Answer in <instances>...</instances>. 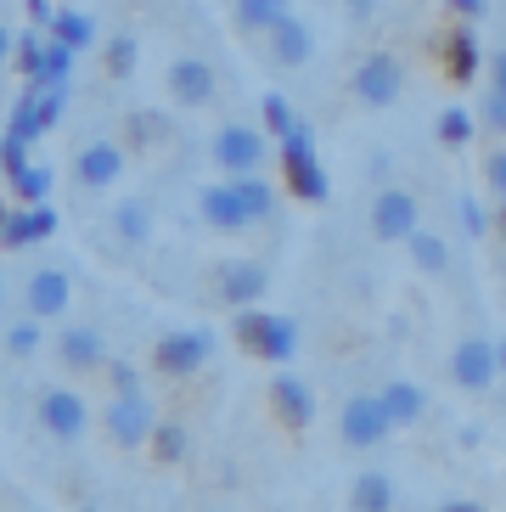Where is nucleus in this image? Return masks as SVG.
<instances>
[{
  "instance_id": "nucleus-47",
  "label": "nucleus",
  "mask_w": 506,
  "mask_h": 512,
  "mask_svg": "<svg viewBox=\"0 0 506 512\" xmlns=\"http://www.w3.org/2000/svg\"><path fill=\"white\" fill-rule=\"evenodd\" d=\"M12 51H17V34L6 29V23H0V68H6V62H12Z\"/></svg>"
},
{
  "instance_id": "nucleus-25",
  "label": "nucleus",
  "mask_w": 506,
  "mask_h": 512,
  "mask_svg": "<svg viewBox=\"0 0 506 512\" xmlns=\"http://www.w3.org/2000/svg\"><path fill=\"white\" fill-rule=\"evenodd\" d=\"M405 248H411V259H417L422 276H450V242L439 237V231L417 226L411 237H405Z\"/></svg>"
},
{
  "instance_id": "nucleus-37",
  "label": "nucleus",
  "mask_w": 506,
  "mask_h": 512,
  "mask_svg": "<svg viewBox=\"0 0 506 512\" xmlns=\"http://www.w3.org/2000/svg\"><path fill=\"white\" fill-rule=\"evenodd\" d=\"M293 124H298V113L287 107V96L270 91V96H265V130H270V136H287Z\"/></svg>"
},
{
  "instance_id": "nucleus-22",
  "label": "nucleus",
  "mask_w": 506,
  "mask_h": 512,
  "mask_svg": "<svg viewBox=\"0 0 506 512\" xmlns=\"http://www.w3.org/2000/svg\"><path fill=\"white\" fill-rule=\"evenodd\" d=\"M107 226H113V237H119L124 248H141V242H152V203L147 197H124Z\"/></svg>"
},
{
  "instance_id": "nucleus-7",
  "label": "nucleus",
  "mask_w": 506,
  "mask_h": 512,
  "mask_svg": "<svg viewBox=\"0 0 506 512\" xmlns=\"http://www.w3.org/2000/svg\"><path fill=\"white\" fill-rule=\"evenodd\" d=\"M388 434H394V422H388V411H383V400H377V394H355V400H343L338 439L349 445V451H377Z\"/></svg>"
},
{
  "instance_id": "nucleus-45",
  "label": "nucleus",
  "mask_w": 506,
  "mask_h": 512,
  "mask_svg": "<svg viewBox=\"0 0 506 512\" xmlns=\"http://www.w3.org/2000/svg\"><path fill=\"white\" fill-rule=\"evenodd\" d=\"M433 512H484V501H473V496H450V501H439Z\"/></svg>"
},
{
  "instance_id": "nucleus-46",
  "label": "nucleus",
  "mask_w": 506,
  "mask_h": 512,
  "mask_svg": "<svg viewBox=\"0 0 506 512\" xmlns=\"http://www.w3.org/2000/svg\"><path fill=\"white\" fill-rule=\"evenodd\" d=\"M113 389H141V372L135 366H113Z\"/></svg>"
},
{
  "instance_id": "nucleus-49",
  "label": "nucleus",
  "mask_w": 506,
  "mask_h": 512,
  "mask_svg": "<svg viewBox=\"0 0 506 512\" xmlns=\"http://www.w3.org/2000/svg\"><path fill=\"white\" fill-rule=\"evenodd\" d=\"M490 231L506 242V203H495V214H490Z\"/></svg>"
},
{
  "instance_id": "nucleus-24",
  "label": "nucleus",
  "mask_w": 506,
  "mask_h": 512,
  "mask_svg": "<svg viewBox=\"0 0 506 512\" xmlns=\"http://www.w3.org/2000/svg\"><path fill=\"white\" fill-rule=\"evenodd\" d=\"M349 512H394V479L366 467L355 484H349Z\"/></svg>"
},
{
  "instance_id": "nucleus-5",
  "label": "nucleus",
  "mask_w": 506,
  "mask_h": 512,
  "mask_svg": "<svg viewBox=\"0 0 506 512\" xmlns=\"http://www.w3.org/2000/svg\"><path fill=\"white\" fill-rule=\"evenodd\" d=\"M349 91H355L360 107L400 102V91H405V62H400V51H388V46L366 51V57H360V68H355V79H349Z\"/></svg>"
},
{
  "instance_id": "nucleus-15",
  "label": "nucleus",
  "mask_w": 506,
  "mask_h": 512,
  "mask_svg": "<svg viewBox=\"0 0 506 512\" xmlns=\"http://www.w3.org/2000/svg\"><path fill=\"white\" fill-rule=\"evenodd\" d=\"M164 91L175 96L180 107H209L214 91H220V79H214V68L203 57H175L164 74Z\"/></svg>"
},
{
  "instance_id": "nucleus-36",
  "label": "nucleus",
  "mask_w": 506,
  "mask_h": 512,
  "mask_svg": "<svg viewBox=\"0 0 506 512\" xmlns=\"http://www.w3.org/2000/svg\"><path fill=\"white\" fill-rule=\"evenodd\" d=\"M478 124L490 136H506V91H484L478 96Z\"/></svg>"
},
{
  "instance_id": "nucleus-12",
  "label": "nucleus",
  "mask_w": 506,
  "mask_h": 512,
  "mask_svg": "<svg viewBox=\"0 0 506 512\" xmlns=\"http://www.w3.org/2000/svg\"><path fill=\"white\" fill-rule=\"evenodd\" d=\"M23 304H29L34 321H62L68 316V304H74V276L62 271V265H40L23 287Z\"/></svg>"
},
{
  "instance_id": "nucleus-38",
  "label": "nucleus",
  "mask_w": 506,
  "mask_h": 512,
  "mask_svg": "<svg viewBox=\"0 0 506 512\" xmlns=\"http://www.w3.org/2000/svg\"><path fill=\"white\" fill-rule=\"evenodd\" d=\"M484 186H490L495 203H506V147H495L490 158H484Z\"/></svg>"
},
{
  "instance_id": "nucleus-44",
  "label": "nucleus",
  "mask_w": 506,
  "mask_h": 512,
  "mask_svg": "<svg viewBox=\"0 0 506 512\" xmlns=\"http://www.w3.org/2000/svg\"><path fill=\"white\" fill-rule=\"evenodd\" d=\"M484 68H490V91H506V46L490 51V62H484Z\"/></svg>"
},
{
  "instance_id": "nucleus-48",
  "label": "nucleus",
  "mask_w": 506,
  "mask_h": 512,
  "mask_svg": "<svg viewBox=\"0 0 506 512\" xmlns=\"http://www.w3.org/2000/svg\"><path fill=\"white\" fill-rule=\"evenodd\" d=\"M29 17H34V23H45V29H51V0H29Z\"/></svg>"
},
{
  "instance_id": "nucleus-52",
  "label": "nucleus",
  "mask_w": 506,
  "mask_h": 512,
  "mask_svg": "<svg viewBox=\"0 0 506 512\" xmlns=\"http://www.w3.org/2000/svg\"><path fill=\"white\" fill-rule=\"evenodd\" d=\"M0 299H6V282H0Z\"/></svg>"
},
{
  "instance_id": "nucleus-27",
  "label": "nucleus",
  "mask_w": 506,
  "mask_h": 512,
  "mask_svg": "<svg viewBox=\"0 0 506 512\" xmlns=\"http://www.w3.org/2000/svg\"><path fill=\"white\" fill-rule=\"evenodd\" d=\"M6 136L29 141V147L45 136V124H40V85H29V91H17V107H12V119H6Z\"/></svg>"
},
{
  "instance_id": "nucleus-42",
  "label": "nucleus",
  "mask_w": 506,
  "mask_h": 512,
  "mask_svg": "<svg viewBox=\"0 0 506 512\" xmlns=\"http://www.w3.org/2000/svg\"><path fill=\"white\" fill-rule=\"evenodd\" d=\"M450 6V17H456V23H473V17H484V6H490V0H445Z\"/></svg>"
},
{
  "instance_id": "nucleus-33",
  "label": "nucleus",
  "mask_w": 506,
  "mask_h": 512,
  "mask_svg": "<svg viewBox=\"0 0 506 512\" xmlns=\"http://www.w3.org/2000/svg\"><path fill=\"white\" fill-rule=\"evenodd\" d=\"M102 62H107V74H113V79H130V74H135V62H141V46H135V34H119V40H107Z\"/></svg>"
},
{
  "instance_id": "nucleus-17",
  "label": "nucleus",
  "mask_w": 506,
  "mask_h": 512,
  "mask_svg": "<svg viewBox=\"0 0 506 512\" xmlns=\"http://www.w3.org/2000/svg\"><path fill=\"white\" fill-rule=\"evenodd\" d=\"M57 361L68 366V372H96V366L107 361L102 332L90 327V321H68V327L57 332Z\"/></svg>"
},
{
  "instance_id": "nucleus-16",
  "label": "nucleus",
  "mask_w": 506,
  "mask_h": 512,
  "mask_svg": "<svg viewBox=\"0 0 506 512\" xmlns=\"http://www.w3.org/2000/svg\"><path fill=\"white\" fill-rule=\"evenodd\" d=\"M74 181L85 186V192H107V186H119L124 181V147H119V141H90V147H79Z\"/></svg>"
},
{
  "instance_id": "nucleus-28",
  "label": "nucleus",
  "mask_w": 506,
  "mask_h": 512,
  "mask_svg": "<svg viewBox=\"0 0 506 512\" xmlns=\"http://www.w3.org/2000/svg\"><path fill=\"white\" fill-rule=\"evenodd\" d=\"M433 136H439V147L462 152L467 141L478 136V113H467L462 102H456V107H445V113H439V124H433Z\"/></svg>"
},
{
  "instance_id": "nucleus-10",
  "label": "nucleus",
  "mask_w": 506,
  "mask_h": 512,
  "mask_svg": "<svg viewBox=\"0 0 506 512\" xmlns=\"http://www.w3.org/2000/svg\"><path fill=\"white\" fill-rule=\"evenodd\" d=\"M40 428L57 439V445H79V439L90 434L85 394H74V389H45V394H40Z\"/></svg>"
},
{
  "instance_id": "nucleus-23",
  "label": "nucleus",
  "mask_w": 506,
  "mask_h": 512,
  "mask_svg": "<svg viewBox=\"0 0 506 512\" xmlns=\"http://www.w3.org/2000/svg\"><path fill=\"white\" fill-rule=\"evenodd\" d=\"M287 12H293V0H231V23L242 34H270Z\"/></svg>"
},
{
  "instance_id": "nucleus-2",
  "label": "nucleus",
  "mask_w": 506,
  "mask_h": 512,
  "mask_svg": "<svg viewBox=\"0 0 506 512\" xmlns=\"http://www.w3.org/2000/svg\"><path fill=\"white\" fill-rule=\"evenodd\" d=\"M282 181H287V192H293L298 203H321V197H327V164H321L315 130L304 119L282 136Z\"/></svg>"
},
{
  "instance_id": "nucleus-30",
  "label": "nucleus",
  "mask_w": 506,
  "mask_h": 512,
  "mask_svg": "<svg viewBox=\"0 0 506 512\" xmlns=\"http://www.w3.org/2000/svg\"><path fill=\"white\" fill-rule=\"evenodd\" d=\"M152 456L164 467H175V462H186V451H192V434H186V422H164L158 417V428H152Z\"/></svg>"
},
{
  "instance_id": "nucleus-1",
  "label": "nucleus",
  "mask_w": 506,
  "mask_h": 512,
  "mask_svg": "<svg viewBox=\"0 0 506 512\" xmlns=\"http://www.w3.org/2000/svg\"><path fill=\"white\" fill-rule=\"evenodd\" d=\"M231 332H237V344L248 349L253 361L287 366V361L298 355V327H293L287 316H270V310H259V304L237 310V316H231Z\"/></svg>"
},
{
  "instance_id": "nucleus-41",
  "label": "nucleus",
  "mask_w": 506,
  "mask_h": 512,
  "mask_svg": "<svg viewBox=\"0 0 506 512\" xmlns=\"http://www.w3.org/2000/svg\"><path fill=\"white\" fill-rule=\"evenodd\" d=\"M130 130H135V147H152V141H164V119H158V113H135Z\"/></svg>"
},
{
  "instance_id": "nucleus-43",
  "label": "nucleus",
  "mask_w": 506,
  "mask_h": 512,
  "mask_svg": "<svg viewBox=\"0 0 506 512\" xmlns=\"http://www.w3.org/2000/svg\"><path fill=\"white\" fill-rule=\"evenodd\" d=\"M343 12H349V23H372L377 17V0H338Z\"/></svg>"
},
{
  "instance_id": "nucleus-31",
  "label": "nucleus",
  "mask_w": 506,
  "mask_h": 512,
  "mask_svg": "<svg viewBox=\"0 0 506 512\" xmlns=\"http://www.w3.org/2000/svg\"><path fill=\"white\" fill-rule=\"evenodd\" d=\"M45 321H34V316H23V321H12V327H6V355H12V361H34V355H40V344H45Z\"/></svg>"
},
{
  "instance_id": "nucleus-26",
  "label": "nucleus",
  "mask_w": 506,
  "mask_h": 512,
  "mask_svg": "<svg viewBox=\"0 0 506 512\" xmlns=\"http://www.w3.org/2000/svg\"><path fill=\"white\" fill-rule=\"evenodd\" d=\"M51 40L68 51H85V46H96V23L85 12H74V6H62V12H51Z\"/></svg>"
},
{
  "instance_id": "nucleus-34",
  "label": "nucleus",
  "mask_w": 506,
  "mask_h": 512,
  "mask_svg": "<svg viewBox=\"0 0 506 512\" xmlns=\"http://www.w3.org/2000/svg\"><path fill=\"white\" fill-rule=\"evenodd\" d=\"M74 57H79V51L57 46V40H45V68H40V85H68V79H74Z\"/></svg>"
},
{
  "instance_id": "nucleus-40",
  "label": "nucleus",
  "mask_w": 506,
  "mask_h": 512,
  "mask_svg": "<svg viewBox=\"0 0 506 512\" xmlns=\"http://www.w3.org/2000/svg\"><path fill=\"white\" fill-rule=\"evenodd\" d=\"M462 226H467V237H490V214H484V203L478 197H462Z\"/></svg>"
},
{
  "instance_id": "nucleus-19",
  "label": "nucleus",
  "mask_w": 506,
  "mask_h": 512,
  "mask_svg": "<svg viewBox=\"0 0 506 512\" xmlns=\"http://www.w3.org/2000/svg\"><path fill=\"white\" fill-rule=\"evenodd\" d=\"M197 214H203V220H209L214 231H248V226H253L248 209H242V197H237V186H231V181L203 186V192H197Z\"/></svg>"
},
{
  "instance_id": "nucleus-18",
  "label": "nucleus",
  "mask_w": 506,
  "mask_h": 512,
  "mask_svg": "<svg viewBox=\"0 0 506 512\" xmlns=\"http://www.w3.org/2000/svg\"><path fill=\"white\" fill-rule=\"evenodd\" d=\"M310 57H315V29L304 17L287 12L282 23L270 29V62H276V68H304Z\"/></svg>"
},
{
  "instance_id": "nucleus-14",
  "label": "nucleus",
  "mask_w": 506,
  "mask_h": 512,
  "mask_svg": "<svg viewBox=\"0 0 506 512\" xmlns=\"http://www.w3.org/2000/svg\"><path fill=\"white\" fill-rule=\"evenodd\" d=\"M501 377V366H495V344L490 338H462V344L450 349V383L467 394H484Z\"/></svg>"
},
{
  "instance_id": "nucleus-8",
  "label": "nucleus",
  "mask_w": 506,
  "mask_h": 512,
  "mask_svg": "<svg viewBox=\"0 0 506 512\" xmlns=\"http://www.w3.org/2000/svg\"><path fill=\"white\" fill-rule=\"evenodd\" d=\"M433 62H439V74H445L456 91H467V85L478 79V68H484V51H478L473 23H450V29L433 40Z\"/></svg>"
},
{
  "instance_id": "nucleus-50",
  "label": "nucleus",
  "mask_w": 506,
  "mask_h": 512,
  "mask_svg": "<svg viewBox=\"0 0 506 512\" xmlns=\"http://www.w3.org/2000/svg\"><path fill=\"white\" fill-rule=\"evenodd\" d=\"M495 366H501V372H506V338H501V344H495Z\"/></svg>"
},
{
  "instance_id": "nucleus-9",
  "label": "nucleus",
  "mask_w": 506,
  "mask_h": 512,
  "mask_svg": "<svg viewBox=\"0 0 506 512\" xmlns=\"http://www.w3.org/2000/svg\"><path fill=\"white\" fill-rule=\"evenodd\" d=\"M265 400H270V417L282 422L287 434H304V428L315 422V389L298 372H287V366H276Z\"/></svg>"
},
{
  "instance_id": "nucleus-13",
  "label": "nucleus",
  "mask_w": 506,
  "mask_h": 512,
  "mask_svg": "<svg viewBox=\"0 0 506 512\" xmlns=\"http://www.w3.org/2000/svg\"><path fill=\"white\" fill-rule=\"evenodd\" d=\"M417 226H422V209H417V197L405 192V186H383V192L372 197V231H377V242H405Z\"/></svg>"
},
{
  "instance_id": "nucleus-11",
  "label": "nucleus",
  "mask_w": 506,
  "mask_h": 512,
  "mask_svg": "<svg viewBox=\"0 0 506 512\" xmlns=\"http://www.w3.org/2000/svg\"><path fill=\"white\" fill-rule=\"evenodd\" d=\"M270 287V271L259 265V259H225L220 271H214V293H220L225 310H248V304L265 299Z\"/></svg>"
},
{
  "instance_id": "nucleus-32",
  "label": "nucleus",
  "mask_w": 506,
  "mask_h": 512,
  "mask_svg": "<svg viewBox=\"0 0 506 512\" xmlns=\"http://www.w3.org/2000/svg\"><path fill=\"white\" fill-rule=\"evenodd\" d=\"M12 192H17V203H23V209L45 203V197H51V169H45V164H23L12 175Z\"/></svg>"
},
{
  "instance_id": "nucleus-51",
  "label": "nucleus",
  "mask_w": 506,
  "mask_h": 512,
  "mask_svg": "<svg viewBox=\"0 0 506 512\" xmlns=\"http://www.w3.org/2000/svg\"><path fill=\"white\" fill-rule=\"evenodd\" d=\"M0 226H6V203H0Z\"/></svg>"
},
{
  "instance_id": "nucleus-20",
  "label": "nucleus",
  "mask_w": 506,
  "mask_h": 512,
  "mask_svg": "<svg viewBox=\"0 0 506 512\" xmlns=\"http://www.w3.org/2000/svg\"><path fill=\"white\" fill-rule=\"evenodd\" d=\"M51 231H57V209L51 203H34V209L17 203L6 214V226H0V248H29V242H45Z\"/></svg>"
},
{
  "instance_id": "nucleus-3",
  "label": "nucleus",
  "mask_w": 506,
  "mask_h": 512,
  "mask_svg": "<svg viewBox=\"0 0 506 512\" xmlns=\"http://www.w3.org/2000/svg\"><path fill=\"white\" fill-rule=\"evenodd\" d=\"M214 332L209 327H175V332H164L158 344H152V372L158 377H197L203 366L214 361Z\"/></svg>"
},
{
  "instance_id": "nucleus-29",
  "label": "nucleus",
  "mask_w": 506,
  "mask_h": 512,
  "mask_svg": "<svg viewBox=\"0 0 506 512\" xmlns=\"http://www.w3.org/2000/svg\"><path fill=\"white\" fill-rule=\"evenodd\" d=\"M231 186H237V197H242V209H248L253 226L276 214V186L270 181H259V175H231Z\"/></svg>"
},
{
  "instance_id": "nucleus-39",
  "label": "nucleus",
  "mask_w": 506,
  "mask_h": 512,
  "mask_svg": "<svg viewBox=\"0 0 506 512\" xmlns=\"http://www.w3.org/2000/svg\"><path fill=\"white\" fill-rule=\"evenodd\" d=\"M29 164V141H17V136H0V169H6V181H12L17 169Z\"/></svg>"
},
{
  "instance_id": "nucleus-4",
  "label": "nucleus",
  "mask_w": 506,
  "mask_h": 512,
  "mask_svg": "<svg viewBox=\"0 0 506 512\" xmlns=\"http://www.w3.org/2000/svg\"><path fill=\"white\" fill-rule=\"evenodd\" d=\"M152 428H158V411H152V400L141 389H113V400H107L102 411V434L119 445V451H141L152 439Z\"/></svg>"
},
{
  "instance_id": "nucleus-21",
  "label": "nucleus",
  "mask_w": 506,
  "mask_h": 512,
  "mask_svg": "<svg viewBox=\"0 0 506 512\" xmlns=\"http://www.w3.org/2000/svg\"><path fill=\"white\" fill-rule=\"evenodd\" d=\"M377 400H383L388 422H394V434H400V428H417V422L428 417V394H422V383H411V377L383 383V389H377Z\"/></svg>"
},
{
  "instance_id": "nucleus-35",
  "label": "nucleus",
  "mask_w": 506,
  "mask_h": 512,
  "mask_svg": "<svg viewBox=\"0 0 506 512\" xmlns=\"http://www.w3.org/2000/svg\"><path fill=\"white\" fill-rule=\"evenodd\" d=\"M12 57H17V74H23V79H40V68H45V40H40V34H17V51H12Z\"/></svg>"
},
{
  "instance_id": "nucleus-6",
  "label": "nucleus",
  "mask_w": 506,
  "mask_h": 512,
  "mask_svg": "<svg viewBox=\"0 0 506 512\" xmlns=\"http://www.w3.org/2000/svg\"><path fill=\"white\" fill-rule=\"evenodd\" d=\"M209 152L225 175H259L265 158H270V141H265V130H253V124H220Z\"/></svg>"
}]
</instances>
